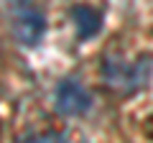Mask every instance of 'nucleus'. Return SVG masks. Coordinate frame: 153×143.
Masks as SVG:
<instances>
[{"label":"nucleus","mask_w":153,"mask_h":143,"mask_svg":"<svg viewBox=\"0 0 153 143\" xmlns=\"http://www.w3.org/2000/svg\"><path fill=\"white\" fill-rule=\"evenodd\" d=\"M151 72H153L151 56H143V59L130 61V64L117 61V59H110V61H105V66H102L105 82H107L110 87L125 89V92H135V89H140L143 84L148 82Z\"/></svg>","instance_id":"f03ea898"},{"label":"nucleus","mask_w":153,"mask_h":143,"mask_svg":"<svg viewBox=\"0 0 153 143\" xmlns=\"http://www.w3.org/2000/svg\"><path fill=\"white\" fill-rule=\"evenodd\" d=\"M71 21H74V28H76V36H79V39L94 36V33L100 31V26H102L100 13L92 10V8H87V5H76L74 10H71Z\"/></svg>","instance_id":"20e7f679"},{"label":"nucleus","mask_w":153,"mask_h":143,"mask_svg":"<svg viewBox=\"0 0 153 143\" xmlns=\"http://www.w3.org/2000/svg\"><path fill=\"white\" fill-rule=\"evenodd\" d=\"M18 143H66V136L56 130H41V133H31V136L21 138Z\"/></svg>","instance_id":"39448f33"},{"label":"nucleus","mask_w":153,"mask_h":143,"mask_svg":"<svg viewBox=\"0 0 153 143\" xmlns=\"http://www.w3.org/2000/svg\"><path fill=\"white\" fill-rule=\"evenodd\" d=\"M10 10V31L23 46H36L44 36L46 18L38 0H5Z\"/></svg>","instance_id":"f257e3e1"},{"label":"nucleus","mask_w":153,"mask_h":143,"mask_svg":"<svg viewBox=\"0 0 153 143\" xmlns=\"http://www.w3.org/2000/svg\"><path fill=\"white\" fill-rule=\"evenodd\" d=\"M56 110L61 112V115H84V112L92 107V97H89V92L82 87L79 82H74V79H66V82H61L59 87H56Z\"/></svg>","instance_id":"7ed1b4c3"}]
</instances>
